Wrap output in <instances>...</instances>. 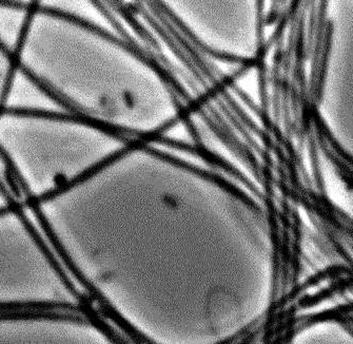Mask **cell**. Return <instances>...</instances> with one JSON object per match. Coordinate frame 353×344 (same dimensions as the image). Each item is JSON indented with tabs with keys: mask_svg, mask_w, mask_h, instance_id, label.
Wrapping results in <instances>:
<instances>
[{
	"mask_svg": "<svg viewBox=\"0 0 353 344\" xmlns=\"http://www.w3.org/2000/svg\"><path fill=\"white\" fill-rule=\"evenodd\" d=\"M342 325L344 327V329L350 334V335L353 336V325H351L350 323H347V322L342 323Z\"/></svg>",
	"mask_w": 353,
	"mask_h": 344,
	"instance_id": "cell-1",
	"label": "cell"
}]
</instances>
